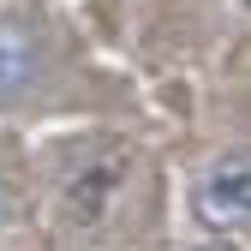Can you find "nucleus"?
Returning a JSON list of instances; mask_svg holds the SVG:
<instances>
[{
  "mask_svg": "<svg viewBox=\"0 0 251 251\" xmlns=\"http://www.w3.org/2000/svg\"><path fill=\"white\" fill-rule=\"evenodd\" d=\"M120 185H126V155L96 144L78 168L60 174V215H66V227H102V215L114 209Z\"/></svg>",
  "mask_w": 251,
  "mask_h": 251,
  "instance_id": "f257e3e1",
  "label": "nucleus"
},
{
  "mask_svg": "<svg viewBox=\"0 0 251 251\" xmlns=\"http://www.w3.org/2000/svg\"><path fill=\"white\" fill-rule=\"evenodd\" d=\"M192 203L209 227L245 233L251 227V155H215L192 185Z\"/></svg>",
  "mask_w": 251,
  "mask_h": 251,
  "instance_id": "f03ea898",
  "label": "nucleus"
},
{
  "mask_svg": "<svg viewBox=\"0 0 251 251\" xmlns=\"http://www.w3.org/2000/svg\"><path fill=\"white\" fill-rule=\"evenodd\" d=\"M42 78V36L30 24H0V108L30 96Z\"/></svg>",
  "mask_w": 251,
  "mask_h": 251,
  "instance_id": "7ed1b4c3",
  "label": "nucleus"
},
{
  "mask_svg": "<svg viewBox=\"0 0 251 251\" xmlns=\"http://www.w3.org/2000/svg\"><path fill=\"white\" fill-rule=\"evenodd\" d=\"M0 215H6V192H0Z\"/></svg>",
  "mask_w": 251,
  "mask_h": 251,
  "instance_id": "39448f33",
  "label": "nucleus"
},
{
  "mask_svg": "<svg viewBox=\"0 0 251 251\" xmlns=\"http://www.w3.org/2000/svg\"><path fill=\"white\" fill-rule=\"evenodd\" d=\"M192 251H233V245H192Z\"/></svg>",
  "mask_w": 251,
  "mask_h": 251,
  "instance_id": "20e7f679",
  "label": "nucleus"
}]
</instances>
